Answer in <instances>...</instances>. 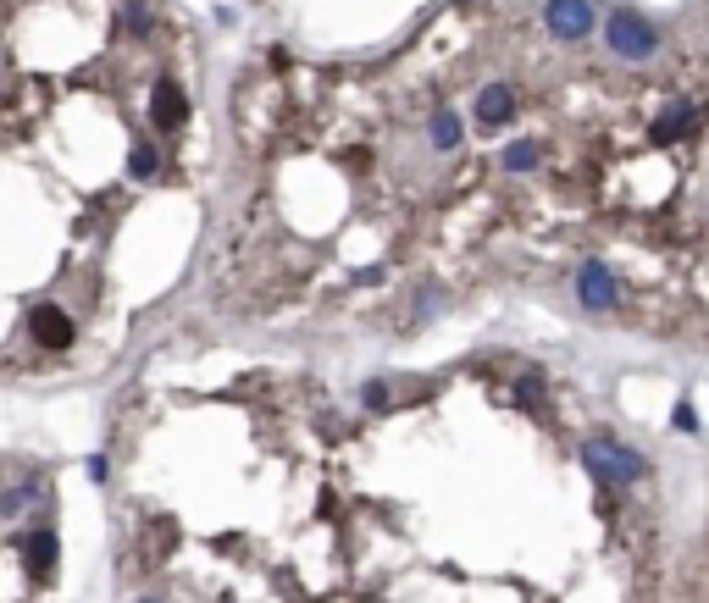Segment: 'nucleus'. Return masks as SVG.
I'll return each instance as SVG.
<instances>
[{"label":"nucleus","instance_id":"obj_7","mask_svg":"<svg viewBox=\"0 0 709 603\" xmlns=\"http://www.w3.org/2000/svg\"><path fill=\"white\" fill-rule=\"evenodd\" d=\"M693 128H698V106H693V100H671V106L649 122V139L654 144H676V139H687Z\"/></svg>","mask_w":709,"mask_h":603},{"label":"nucleus","instance_id":"obj_9","mask_svg":"<svg viewBox=\"0 0 709 603\" xmlns=\"http://www.w3.org/2000/svg\"><path fill=\"white\" fill-rule=\"evenodd\" d=\"M23 565H28L34 581H50V570H56V532H50V526H34V532H28Z\"/></svg>","mask_w":709,"mask_h":603},{"label":"nucleus","instance_id":"obj_13","mask_svg":"<svg viewBox=\"0 0 709 603\" xmlns=\"http://www.w3.org/2000/svg\"><path fill=\"white\" fill-rule=\"evenodd\" d=\"M671 432H687V438L698 432V410H693V399H687V393L676 399V410H671Z\"/></svg>","mask_w":709,"mask_h":603},{"label":"nucleus","instance_id":"obj_11","mask_svg":"<svg viewBox=\"0 0 709 603\" xmlns=\"http://www.w3.org/2000/svg\"><path fill=\"white\" fill-rule=\"evenodd\" d=\"M538 161H543V144L538 139H516V144H505V155H499V166H505V172H532Z\"/></svg>","mask_w":709,"mask_h":603},{"label":"nucleus","instance_id":"obj_10","mask_svg":"<svg viewBox=\"0 0 709 603\" xmlns=\"http://www.w3.org/2000/svg\"><path fill=\"white\" fill-rule=\"evenodd\" d=\"M427 139H433V150H460V139H466V128H460V117H455V111H433V122H427Z\"/></svg>","mask_w":709,"mask_h":603},{"label":"nucleus","instance_id":"obj_15","mask_svg":"<svg viewBox=\"0 0 709 603\" xmlns=\"http://www.w3.org/2000/svg\"><path fill=\"white\" fill-rule=\"evenodd\" d=\"M34 498H39V487H34V482H28V487H17V493H6V498H0V515H17V509H23V504H34Z\"/></svg>","mask_w":709,"mask_h":603},{"label":"nucleus","instance_id":"obj_8","mask_svg":"<svg viewBox=\"0 0 709 603\" xmlns=\"http://www.w3.org/2000/svg\"><path fill=\"white\" fill-rule=\"evenodd\" d=\"M28 327H34V338L45 343V349H73V321H67L61 305H34Z\"/></svg>","mask_w":709,"mask_h":603},{"label":"nucleus","instance_id":"obj_6","mask_svg":"<svg viewBox=\"0 0 709 603\" xmlns=\"http://www.w3.org/2000/svg\"><path fill=\"white\" fill-rule=\"evenodd\" d=\"M183 117H189V100H183L178 78H156V89H150V122L161 133H178Z\"/></svg>","mask_w":709,"mask_h":603},{"label":"nucleus","instance_id":"obj_17","mask_svg":"<svg viewBox=\"0 0 709 603\" xmlns=\"http://www.w3.org/2000/svg\"><path fill=\"white\" fill-rule=\"evenodd\" d=\"M128 28H139V34H145V28H150V6H128Z\"/></svg>","mask_w":709,"mask_h":603},{"label":"nucleus","instance_id":"obj_1","mask_svg":"<svg viewBox=\"0 0 709 603\" xmlns=\"http://www.w3.org/2000/svg\"><path fill=\"white\" fill-rule=\"evenodd\" d=\"M582 465H588V476L599 487H632L649 476V460L637 449H626L615 432H593L588 443H582Z\"/></svg>","mask_w":709,"mask_h":603},{"label":"nucleus","instance_id":"obj_16","mask_svg":"<svg viewBox=\"0 0 709 603\" xmlns=\"http://www.w3.org/2000/svg\"><path fill=\"white\" fill-rule=\"evenodd\" d=\"M361 404H366V410H383V404H388V382H366V388H361Z\"/></svg>","mask_w":709,"mask_h":603},{"label":"nucleus","instance_id":"obj_2","mask_svg":"<svg viewBox=\"0 0 709 603\" xmlns=\"http://www.w3.org/2000/svg\"><path fill=\"white\" fill-rule=\"evenodd\" d=\"M604 50H610L615 61L643 67V61L660 56V28L637 12V6H615V12L604 17Z\"/></svg>","mask_w":709,"mask_h":603},{"label":"nucleus","instance_id":"obj_3","mask_svg":"<svg viewBox=\"0 0 709 603\" xmlns=\"http://www.w3.org/2000/svg\"><path fill=\"white\" fill-rule=\"evenodd\" d=\"M543 28H549L560 45H582V39L599 28V6H593V0H549V6H543Z\"/></svg>","mask_w":709,"mask_h":603},{"label":"nucleus","instance_id":"obj_12","mask_svg":"<svg viewBox=\"0 0 709 603\" xmlns=\"http://www.w3.org/2000/svg\"><path fill=\"white\" fill-rule=\"evenodd\" d=\"M128 172L139 183H150L161 172V155H156V144H133V155H128Z\"/></svg>","mask_w":709,"mask_h":603},{"label":"nucleus","instance_id":"obj_4","mask_svg":"<svg viewBox=\"0 0 709 603\" xmlns=\"http://www.w3.org/2000/svg\"><path fill=\"white\" fill-rule=\"evenodd\" d=\"M577 305L582 310H593V316H610L615 305H621V283H615V272H610V261H582L577 266Z\"/></svg>","mask_w":709,"mask_h":603},{"label":"nucleus","instance_id":"obj_5","mask_svg":"<svg viewBox=\"0 0 709 603\" xmlns=\"http://www.w3.org/2000/svg\"><path fill=\"white\" fill-rule=\"evenodd\" d=\"M471 117H477L482 133L505 128V122L516 117V89H510V83H482V89H477V106H471Z\"/></svg>","mask_w":709,"mask_h":603},{"label":"nucleus","instance_id":"obj_14","mask_svg":"<svg viewBox=\"0 0 709 603\" xmlns=\"http://www.w3.org/2000/svg\"><path fill=\"white\" fill-rule=\"evenodd\" d=\"M516 404H521V410H538V404H543V382L538 377H521L516 382Z\"/></svg>","mask_w":709,"mask_h":603}]
</instances>
